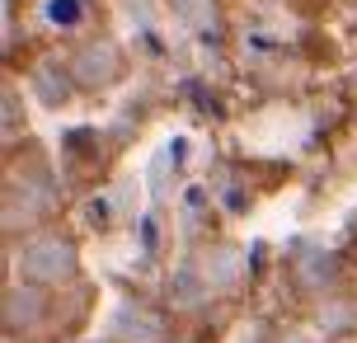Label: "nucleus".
I'll return each mask as SVG.
<instances>
[{"label":"nucleus","mask_w":357,"mask_h":343,"mask_svg":"<svg viewBox=\"0 0 357 343\" xmlns=\"http://www.w3.org/2000/svg\"><path fill=\"white\" fill-rule=\"evenodd\" d=\"M118 334H123L127 343H155L160 339V320H151V315H142V310H123Z\"/></svg>","instance_id":"7ed1b4c3"},{"label":"nucleus","mask_w":357,"mask_h":343,"mask_svg":"<svg viewBox=\"0 0 357 343\" xmlns=\"http://www.w3.org/2000/svg\"><path fill=\"white\" fill-rule=\"evenodd\" d=\"M38 90H43V99H47V104H66V80H61V75L43 71V75H38Z\"/></svg>","instance_id":"20e7f679"},{"label":"nucleus","mask_w":357,"mask_h":343,"mask_svg":"<svg viewBox=\"0 0 357 343\" xmlns=\"http://www.w3.org/2000/svg\"><path fill=\"white\" fill-rule=\"evenodd\" d=\"M291 343H310V339H291Z\"/></svg>","instance_id":"0eeeda50"},{"label":"nucleus","mask_w":357,"mask_h":343,"mask_svg":"<svg viewBox=\"0 0 357 343\" xmlns=\"http://www.w3.org/2000/svg\"><path fill=\"white\" fill-rule=\"evenodd\" d=\"M19 268H24L29 282H61V277L75 273V250L66 240H38V245L24 250Z\"/></svg>","instance_id":"f257e3e1"},{"label":"nucleus","mask_w":357,"mask_h":343,"mask_svg":"<svg viewBox=\"0 0 357 343\" xmlns=\"http://www.w3.org/2000/svg\"><path fill=\"white\" fill-rule=\"evenodd\" d=\"M24 315H33V301L24 291H10V325H24Z\"/></svg>","instance_id":"39448f33"},{"label":"nucleus","mask_w":357,"mask_h":343,"mask_svg":"<svg viewBox=\"0 0 357 343\" xmlns=\"http://www.w3.org/2000/svg\"><path fill=\"white\" fill-rule=\"evenodd\" d=\"M47 15H56V24H75V0H52V5H47Z\"/></svg>","instance_id":"423d86ee"},{"label":"nucleus","mask_w":357,"mask_h":343,"mask_svg":"<svg viewBox=\"0 0 357 343\" xmlns=\"http://www.w3.org/2000/svg\"><path fill=\"white\" fill-rule=\"evenodd\" d=\"M75 75L85 80V85H108L113 75H118V56L108 43H94V47H80L75 52Z\"/></svg>","instance_id":"f03ea898"}]
</instances>
